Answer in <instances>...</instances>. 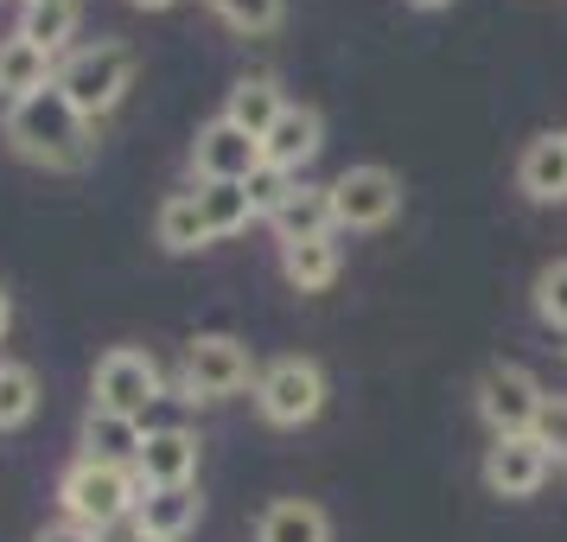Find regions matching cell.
I'll return each mask as SVG.
<instances>
[{
  "label": "cell",
  "instance_id": "cell-1",
  "mask_svg": "<svg viewBox=\"0 0 567 542\" xmlns=\"http://www.w3.org/2000/svg\"><path fill=\"white\" fill-rule=\"evenodd\" d=\"M7 141H13V154H27L32 166H52V173H78L83 160H90V122H83L71 96L45 83V90H32L27 103L7 109Z\"/></svg>",
  "mask_w": 567,
  "mask_h": 542
},
{
  "label": "cell",
  "instance_id": "cell-2",
  "mask_svg": "<svg viewBox=\"0 0 567 542\" xmlns=\"http://www.w3.org/2000/svg\"><path fill=\"white\" fill-rule=\"evenodd\" d=\"M141 472L134 466H103V460H78L71 472H64V485H58V504H64V517L71 523H83V530H115V523H128L134 504H141Z\"/></svg>",
  "mask_w": 567,
  "mask_h": 542
},
{
  "label": "cell",
  "instance_id": "cell-3",
  "mask_svg": "<svg viewBox=\"0 0 567 542\" xmlns=\"http://www.w3.org/2000/svg\"><path fill=\"white\" fill-rule=\"evenodd\" d=\"M128 83H134V52L122 45V39L78 45V52L58 64V90L71 96V109H78L83 122H103V115H115V109H122V96H128Z\"/></svg>",
  "mask_w": 567,
  "mask_h": 542
},
{
  "label": "cell",
  "instance_id": "cell-4",
  "mask_svg": "<svg viewBox=\"0 0 567 542\" xmlns=\"http://www.w3.org/2000/svg\"><path fill=\"white\" fill-rule=\"evenodd\" d=\"M179 389H185V402H224L236 389H256V358H249V345L230 338V333H198L185 345Z\"/></svg>",
  "mask_w": 567,
  "mask_h": 542
},
{
  "label": "cell",
  "instance_id": "cell-5",
  "mask_svg": "<svg viewBox=\"0 0 567 542\" xmlns=\"http://www.w3.org/2000/svg\"><path fill=\"white\" fill-rule=\"evenodd\" d=\"M256 409L268 428H307L326 409V370L312 358H275L256 370Z\"/></svg>",
  "mask_w": 567,
  "mask_h": 542
},
{
  "label": "cell",
  "instance_id": "cell-6",
  "mask_svg": "<svg viewBox=\"0 0 567 542\" xmlns=\"http://www.w3.org/2000/svg\"><path fill=\"white\" fill-rule=\"evenodd\" d=\"M542 396H548V389H542L523 364L497 358V364H485V377H478V389H472V409H478V421L491 428V440L497 434H529L536 415H542Z\"/></svg>",
  "mask_w": 567,
  "mask_h": 542
},
{
  "label": "cell",
  "instance_id": "cell-7",
  "mask_svg": "<svg viewBox=\"0 0 567 542\" xmlns=\"http://www.w3.org/2000/svg\"><path fill=\"white\" fill-rule=\"evenodd\" d=\"M90 389H96V409L141 421V415L154 409L159 396H166V377H159V364L147 358V351L115 345V351H103V358H96V377H90Z\"/></svg>",
  "mask_w": 567,
  "mask_h": 542
},
{
  "label": "cell",
  "instance_id": "cell-8",
  "mask_svg": "<svg viewBox=\"0 0 567 542\" xmlns=\"http://www.w3.org/2000/svg\"><path fill=\"white\" fill-rule=\"evenodd\" d=\"M326 192H332V231H383L402 211V180L389 166H344Z\"/></svg>",
  "mask_w": 567,
  "mask_h": 542
},
{
  "label": "cell",
  "instance_id": "cell-9",
  "mask_svg": "<svg viewBox=\"0 0 567 542\" xmlns=\"http://www.w3.org/2000/svg\"><path fill=\"white\" fill-rule=\"evenodd\" d=\"M192 173H198V185H217V180L249 185L261 173V141L217 115V122H205L198 141H192Z\"/></svg>",
  "mask_w": 567,
  "mask_h": 542
},
{
  "label": "cell",
  "instance_id": "cell-10",
  "mask_svg": "<svg viewBox=\"0 0 567 542\" xmlns=\"http://www.w3.org/2000/svg\"><path fill=\"white\" fill-rule=\"evenodd\" d=\"M548 472H555V460L542 453L536 434H497L485 447V466H478L491 498H536L548 485Z\"/></svg>",
  "mask_w": 567,
  "mask_h": 542
},
{
  "label": "cell",
  "instance_id": "cell-11",
  "mask_svg": "<svg viewBox=\"0 0 567 542\" xmlns=\"http://www.w3.org/2000/svg\"><path fill=\"white\" fill-rule=\"evenodd\" d=\"M319 147H326V115L312 103H287L281 122L261 134V166H275V173H287V180H300L312 160H319Z\"/></svg>",
  "mask_w": 567,
  "mask_h": 542
},
{
  "label": "cell",
  "instance_id": "cell-12",
  "mask_svg": "<svg viewBox=\"0 0 567 542\" xmlns=\"http://www.w3.org/2000/svg\"><path fill=\"white\" fill-rule=\"evenodd\" d=\"M198 517H205L198 485H147L128 523H134L141 542H185L192 530H198Z\"/></svg>",
  "mask_w": 567,
  "mask_h": 542
},
{
  "label": "cell",
  "instance_id": "cell-13",
  "mask_svg": "<svg viewBox=\"0 0 567 542\" xmlns=\"http://www.w3.org/2000/svg\"><path fill=\"white\" fill-rule=\"evenodd\" d=\"M134 472H141V485H192L198 479V434L192 428H147Z\"/></svg>",
  "mask_w": 567,
  "mask_h": 542
},
{
  "label": "cell",
  "instance_id": "cell-14",
  "mask_svg": "<svg viewBox=\"0 0 567 542\" xmlns=\"http://www.w3.org/2000/svg\"><path fill=\"white\" fill-rule=\"evenodd\" d=\"M45 83H58V58L39 52L32 39H0V103H27L32 90H45Z\"/></svg>",
  "mask_w": 567,
  "mask_h": 542
},
{
  "label": "cell",
  "instance_id": "cell-15",
  "mask_svg": "<svg viewBox=\"0 0 567 542\" xmlns=\"http://www.w3.org/2000/svg\"><path fill=\"white\" fill-rule=\"evenodd\" d=\"M516 185L536 198V205H561L567 198V141L561 134H536L523 160H516Z\"/></svg>",
  "mask_w": 567,
  "mask_h": 542
},
{
  "label": "cell",
  "instance_id": "cell-16",
  "mask_svg": "<svg viewBox=\"0 0 567 542\" xmlns=\"http://www.w3.org/2000/svg\"><path fill=\"white\" fill-rule=\"evenodd\" d=\"M344 268V249H338V231L332 236H307V243H281V275L300 294H326Z\"/></svg>",
  "mask_w": 567,
  "mask_h": 542
},
{
  "label": "cell",
  "instance_id": "cell-17",
  "mask_svg": "<svg viewBox=\"0 0 567 542\" xmlns=\"http://www.w3.org/2000/svg\"><path fill=\"white\" fill-rule=\"evenodd\" d=\"M141 421H128V415H109L90 402V415H83V460H103V466H134L141 460Z\"/></svg>",
  "mask_w": 567,
  "mask_h": 542
},
{
  "label": "cell",
  "instance_id": "cell-18",
  "mask_svg": "<svg viewBox=\"0 0 567 542\" xmlns=\"http://www.w3.org/2000/svg\"><path fill=\"white\" fill-rule=\"evenodd\" d=\"M256 542H332V517L312 498H275L256 517Z\"/></svg>",
  "mask_w": 567,
  "mask_h": 542
},
{
  "label": "cell",
  "instance_id": "cell-19",
  "mask_svg": "<svg viewBox=\"0 0 567 542\" xmlns=\"http://www.w3.org/2000/svg\"><path fill=\"white\" fill-rule=\"evenodd\" d=\"M268 224H275V236H281V243H307V236H332V192H326V185H293V192H287L281 205H275V217H268Z\"/></svg>",
  "mask_w": 567,
  "mask_h": 542
},
{
  "label": "cell",
  "instance_id": "cell-20",
  "mask_svg": "<svg viewBox=\"0 0 567 542\" xmlns=\"http://www.w3.org/2000/svg\"><path fill=\"white\" fill-rule=\"evenodd\" d=\"M281 109H287V96L275 78H236L230 103H224V122H236V129H249L261 141V134L281 122Z\"/></svg>",
  "mask_w": 567,
  "mask_h": 542
},
{
  "label": "cell",
  "instance_id": "cell-21",
  "mask_svg": "<svg viewBox=\"0 0 567 542\" xmlns=\"http://www.w3.org/2000/svg\"><path fill=\"white\" fill-rule=\"evenodd\" d=\"M154 236H159L166 256H192V249H205L210 224H205V211H198V192H173V198L159 205V217H154Z\"/></svg>",
  "mask_w": 567,
  "mask_h": 542
},
{
  "label": "cell",
  "instance_id": "cell-22",
  "mask_svg": "<svg viewBox=\"0 0 567 542\" xmlns=\"http://www.w3.org/2000/svg\"><path fill=\"white\" fill-rule=\"evenodd\" d=\"M198 211H205V224H210V243L256 224V198H249V185H230V180L198 185Z\"/></svg>",
  "mask_w": 567,
  "mask_h": 542
},
{
  "label": "cell",
  "instance_id": "cell-23",
  "mask_svg": "<svg viewBox=\"0 0 567 542\" xmlns=\"http://www.w3.org/2000/svg\"><path fill=\"white\" fill-rule=\"evenodd\" d=\"M78 32V0H27L20 7V39H32L39 52H52Z\"/></svg>",
  "mask_w": 567,
  "mask_h": 542
},
{
  "label": "cell",
  "instance_id": "cell-24",
  "mask_svg": "<svg viewBox=\"0 0 567 542\" xmlns=\"http://www.w3.org/2000/svg\"><path fill=\"white\" fill-rule=\"evenodd\" d=\"M32 409H39V377H32V364L0 358V428H27Z\"/></svg>",
  "mask_w": 567,
  "mask_h": 542
},
{
  "label": "cell",
  "instance_id": "cell-25",
  "mask_svg": "<svg viewBox=\"0 0 567 542\" xmlns=\"http://www.w3.org/2000/svg\"><path fill=\"white\" fill-rule=\"evenodd\" d=\"M205 7H210V13H217L230 32H243V39L275 32V27H281V13H287V0H205Z\"/></svg>",
  "mask_w": 567,
  "mask_h": 542
},
{
  "label": "cell",
  "instance_id": "cell-26",
  "mask_svg": "<svg viewBox=\"0 0 567 542\" xmlns=\"http://www.w3.org/2000/svg\"><path fill=\"white\" fill-rule=\"evenodd\" d=\"M529 300H536V319L548 333H567V256L542 262L536 287H529Z\"/></svg>",
  "mask_w": 567,
  "mask_h": 542
},
{
  "label": "cell",
  "instance_id": "cell-27",
  "mask_svg": "<svg viewBox=\"0 0 567 542\" xmlns=\"http://www.w3.org/2000/svg\"><path fill=\"white\" fill-rule=\"evenodd\" d=\"M529 434L542 440V453L555 466H567V396H542V415H536Z\"/></svg>",
  "mask_w": 567,
  "mask_h": 542
},
{
  "label": "cell",
  "instance_id": "cell-28",
  "mask_svg": "<svg viewBox=\"0 0 567 542\" xmlns=\"http://www.w3.org/2000/svg\"><path fill=\"white\" fill-rule=\"evenodd\" d=\"M300 180H287V173H275V166H261L256 180H249V198H256V217H275V205H281L287 192H293Z\"/></svg>",
  "mask_w": 567,
  "mask_h": 542
},
{
  "label": "cell",
  "instance_id": "cell-29",
  "mask_svg": "<svg viewBox=\"0 0 567 542\" xmlns=\"http://www.w3.org/2000/svg\"><path fill=\"white\" fill-rule=\"evenodd\" d=\"M39 542H103V536H96V530H83V523H71V517H64V523H52V530H45Z\"/></svg>",
  "mask_w": 567,
  "mask_h": 542
},
{
  "label": "cell",
  "instance_id": "cell-30",
  "mask_svg": "<svg viewBox=\"0 0 567 542\" xmlns=\"http://www.w3.org/2000/svg\"><path fill=\"white\" fill-rule=\"evenodd\" d=\"M7 326H13V300L0 294V338H7Z\"/></svg>",
  "mask_w": 567,
  "mask_h": 542
},
{
  "label": "cell",
  "instance_id": "cell-31",
  "mask_svg": "<svg viewBox=\"0 0 567 542\" xmlns=\"http://www.w3.org/2000/svg\"><path fill=\"white\" fill-rule=\"evenodd\" d=\"M128 7H147V13H166V7H173V0H128Z\"/></svg>",
  "mask_w": 567,
  "mask_h": 542
},
{
  "label": "cell",
  "instance_id": "cell-32",
  "mask_svg": "<svg viewBox=\"0 0 567 542\" xmlns=\"http://www.w3.org/2000/svg\"><path fill=\"white\" fill-rule=\"evenodd\" d=\"M409 7H421V13H434V7H453V0H409Z\"/></svg>",
  "mask_w": 567,
  "mask_h": 542
},
{
  "label": "cell",
  "instance_id": "cell-33",
  "mask_svg": "<svg viewBox=\"0 0 567 542\" xmlns=\"http://www.w3.org/2000/svg\"><path fill=\"white\" fill-rule=\"evenodd\" d=\"M561 141H567V129H561Z\"/></svg>",
  "mask_w": 567,
  "mask_h": 542
},
{
  "label": "cell",
  "instance_id": "cell-34",
  "mask_svg": "<svg viewBox=\"0 0 567 542\" xmlns=\"http://www.w3.org/2000/svg\"><path fill=\"white\" fill-rule=\"evenodd\" d=\"M134 542H141V536H134Z\"/></svg>",
  "mask_w": 567,
  "mask_h": 542
}]
</instances>
